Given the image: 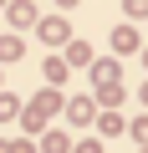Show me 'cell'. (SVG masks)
Segmentation results:
<instances>
[{
	"label": "cell",
	"instance_id": "cell-1",
	"mask_svg": "<svg viewBox=\"0 0 148 153\" xmlns=\"http://www.w3.org/2000/svg\"><path fill=\"white\" fill-rule=\"evenodd\" d=\"M56 107H61V97H56V92L46 87V92H41V97H36V102L26 107V128H41V123H46V117H51Z\"/></svg>",
	"mask_w": 148,
	"mask_h": 153
},
{
	"label": "cell",
	"instance_id": "cell-2",
	"mask_svg": "<svg viewBox=\"0 0 148 153\" xmlns=\"http://www.w3.org/2000/svg\"><path fill=\"white\" fill-rule=\"evenodd\" d=\"M112 51H118V56H128V51H143L138 31H133V26H118V31H112Z\"/></svg>",
	"mask_w": 148,
	"mask_h": 153
},
{
	"label": "cell",
	"instance_id": "cell-3",
	"mask_svg": "<svg viewBox=\"0 0 148 153\" xmlns=\"http://www.w3.org/2000/svg\"><path fill=\"white\" fill-rule=\"evenodd\" d=\"M66 66H92V46L87 41H66Z\"/></svg>",
	"mask_w": 148,
	"mask_h": 153
},
{
	"label": "cell",
	"instance_id": "cell-4",
	"mask_svg": "<svg viewBox=\"0 0 148 153\" xmlns=\"http://www.w3.org/2000/svg\"><path fill=\"white\" fill-rule=\"evenodd\" d=\"M92 76L102 87H118V61H92Z\"/></svg>",
	"mask_w": 148,
	"mask_h": 153
},
{
	"label": "cell",
	"instance_id": "cell-5",
	"mask_svg": "<svg viewBox=\"0 0 148 153\" xmlns=\"http://www.w3.org/2000/svg\"><path fill=\"white\" fill-rule=\"evenodd\" d=\"M92 117H97V107H92L87 97H77V102H71V123H82V128H87Z\"/></svg>",
	"mask_w": 148,
	"mask_h": 153
},
{
	"label": "cell",
	"instance_id": "cell-6",
	"mask_svg": "<svg viewBox=\"0 0 148 153\" xmlns=\"http://www.w3.org/2000/svg\"><path fill=\"white\" fill-rule=\"evenodd\" d=\"M41 36H46L51 46H61V41H66L71 31H66V21H46V26H41Z\"/></svg>",
	"mask_w": 148,
	"mask_h": 153
},
{
	"label": "cell",
	"instance_id": "cell-7",
	"mask_svg": "<svg viewBox=\"0 0 148 153\" xmlns=\"http://www.w3.org/2000/svg\"><path fill=\"white\" fill-rule=\"evenodd\" d=\"M66 143H71V138H66V133H46V143H41V148H46V153H71V148H66Z\"/></svg>",
	"mask_w": 148,
	"mask_h": 153
},
{
	"label": "cell",
	"instance_id": "cell-8",
	"mask_svg": "<svg viewBox=\"0 0 148 153\" xmlns=\"http://www.w3.org/2000/svg\"><path fill=\"white\" fill-rule=\"evenodd\" d=\"M21 56V41L16 36H0V61H16Z\"/></svg>",
	"mask_w": 148,
	"mask_h": 153
},
{
	"label": "cell",
	"instance_id": "cell-9",
	"mask_svg": "<svg viewBox=\"0 0 148 153\" xmlns=\"http://www.w3.org/2000/svg\"><path fill=\"white\" fill-rule=\"evenodd\" d=\"M10 21H16V26H31V21H36V10L21 0V5H10Z\"/></svg>",
	"mask_w": 148,
	"mask_h": 153
},
{
	"label": "cell",
	"instance_id": "cell-10",
	"mask_svg": "<svg viewBox=\"0 0 148 153\" xmlns=\"http://www.w3.org/2000/svg\"><path fill=\"white\" fill-rule=\"evenodd\" d=\"M16 112H21V97H10V92H5V97H0V123L16 117Z\"/></svg>",
	"mask_w": 148,
	"mask_h": 153
},
{
	"label": "cell",
	"instance_id": "cell-11",
	"mask_svg": "<svg viewBox=\"0 0 148 153\" xmlns=\"http://www.w3.org/2000/svg\"><path fill=\"white\" fill-rule=\"evenodd\" d=\"M97 128H102V133H107V138H118V133H123V117H118V112H107V117H102V123H97Z\"/></svg>",
	"mask_w": 148,
	"mask_h": 153
},
{
	"label": "cell",
	"instance_id": "cell-12",
	"mask_svg": "<svg viewBox=\"0 0 148 153\" xmlns=\"http://www.w3.org/2000/svg\"><path fill=\"white\" fill-rule=\"evenodd\" d=\"M128 133H133L138 143H148V117H133V123H128Z\"/></svg>",
	"mask_w": 148,
	"mask_h": 153
},
{
	"label": "cell",
	"instance_id": "cell-13",
	"mask_svg": "<svg viewBox=\"0 0 148 153\" xmlns=\"http://www.w3.org/2000/svg\"><path fill=\"white\" fill-rule=\"evenodd\" d=\"M66 76V61H46V82H61Z\"/></svg>",
	"mask_w": 148,
	"mask_h": 153
},
{
	"label": "cell",
	"instance_id": "cell-14",
	"mask_svg": "<svg viewBox=\"0 0 148 153\" xmlns=\"http://www.w3.org/2000/svg\"><path fill=\"white\" fill-rule=\"evenodd\" d=\"M128 16H148V0H128Z\"/></svg>",
	"mask_w": 148,
	"mask_h": 153
},
{
	"label": "cell",
	"instance_id": "cell-15",
	"mask_svg": "<svg viewBox=\"0 0 148 153\" xmlns=\"http://www.w3.org/2000/svg\"><path fill=\"white\" fill-rule=\"evenodd\" d=\"M71 153H102V143H77Z\"/></svg>",
	"mask_w": 148,
	"mask_h": 153
},
{
	"label": "cell",
	"instance_id": "cell-16",
	"mask_svg": "<svg viewBox=\"0 0 148 153\" xmlns=\"http://www.w3.org/2000/svg\"><path fill=\"white\" fill-rule=\"evenodd\" d=\"M143 102H148V82H143Z\"/></svg>",
	"mask_w": 148,
	"mask_h": 153
},
{
	"label": "cell",
	"instance_id": "cell-17",
	"mask_svg": "<svg viewBox=\"0 0 148 153\" xmlns=\"http://www.w3.org/2000/svg\"><path fill=\"white\" fill-rule=\"evenodd\" d=\"M61 5H77V0H61Z\"/></svg>",
	"mask_w": 148,
	"mask_h": 153
},
{
	"label": "cell",
	"instance_id": "cell-18",
	"mask_svg": "<svg viewBox=\"0 0 148 153\" xmlns=\"http://www.w3.org/2000/svg\"><path fill=\"white\" fill-rule=\"evenodd\" d=\"M143 61H148V46H143Z\"/></svg>",
	"mask_w": 148,
	"mask_h": 153
},
{
	"label": "cell",
	"instance_id": "cell-19",
	"mask_svg": "<svg viewBox=\"0 0 148 153\" xmlns=\"http://www.w3.org/2000/svg\"><path fill=\"white\" fill-rule=\"evenodd\" d=\"M0 5H5V0H0Z\"/></svg>",
	"mask_w": 148,
	"mask_h": 153
}]
</instances>
